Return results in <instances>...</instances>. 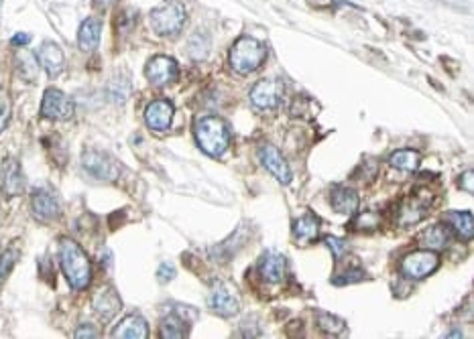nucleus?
<instances>
[{"label":"nucleus","instance_id":"nucleus-1","mask_svg":"<svg viewBox=\"0 0 474 339\" xmlns=\"http://www.w3.org/2000/svg\"><path fill=\"white\" fill-rule=\"evenodd\" d=\"M59 258H61V268L72 285V289L81 291L90 285L92 280V264L88 260L86 252L79 248L74 240H61L59 244Z\"/></svg>","mask_w":474,"mask_h":339},{"label":"nucleus","instance_id":"nucleus-2","mask_svg":"<svg viewBox=\"0 0 474 339\" xmlns=\"http://www.w3.org/2000/svg\"><path fill=\"white\" fill-rule=\"evenodd\" d=\"M196 141L199 149L210 156H222L228 143H230V130L228 124L218 116H206L196 122Z\"/></svg>","mask_w":474,"mask_h":339},{"label":"nucleus","instance_id":"nucleus-3","mask_svg":"<svg viewBox=\"0 0 474 339\" xmlns=\"http://www.w3.org/2000/svg\"><path fill=\"white\" fill-rule=\"evenodd\" d=\"M265 57H267V49L261 41L253 37H240L230 49V68L240 76H248L263 65Z\"/></svg>","mask_w":474,"mask_h":339},{"label":"nucleus","instance_id":"nucleus-4","mask_svg":"<svg viewBox=\"0 0 474 339\" xmlns=\"http://www.w3.org/2000/svg\"><path fill=\"white\" fill-rule=\"evenodd\" d=\"M151 27L159 35H175L186 25V8L177 0H165L149 14Z\"/></svg>","mask_w":474,"mask_h":339},{"label":"nucleus","instance_id":"nucleus-5","mask_svg":"<svg viewBox=\"0 0 474 339\" xmlns=\"http://www.w3.org/2000/svg\"><path fill=\"white\" fill-rule=\"evenodd\" d=\"M432 203H434L432 191H428V189H415L399 205V209H397V226L409 227L419 224L426 218V214H428V209H430Z\"/></svg>","mask_w":474,"mask_h":339},{"label":"nucleus","instance_id":"nucleus-6","mask_svg":"<svg viewBox=\"0 0 474 339\" xmlns=\"http://www.w3.org/2000/svg\"><path fill=\"white\" fill-rule=\"evenodd\" d=\"M437 266H440V256L435 254L434 250L422 248V250L409 252V254L401 260V272H403L405 278L419 280V278L430 276Z\"/></svg>","mask_w":474,"mask_h":339},{"label":"nucleus","instance_id":"nucleus-7","mask_svg":"<svg viewBox=\"0 0 474 339\" xmlns=\"http://www.w3.org/2000/svg\"><path fill=\"white\" fill-rule=\"evenodd\" d=\"M81 167L86 169V173L94 179L100 181H115L119 175V167L117 163L100 151H86L81 156Z\"/></svg>","mask_w":474,"mask_h":339},{"label":"nucleus","instance_id":"nucleus-8","mask_svg":"<svg viewBox=\"0 0 474 339\" xmlns=\"http://www.w3.org/2000/svg\"><path fill=\"white\" fill-rule=\"evenodd\" d=\"M41 114L51 120H70L74 116V102L61 90H47L41 102Z\"/></svg>","mask_w":474,"mask_h":339},{"label":"nucleus","instance_id":"nucleus-9","mask_svg":"<svg viewBox=\"0 0 474 339\" xmlns=\"http://www.w3.org/2000/svg\"><path fill=\"white\" fill-rule=\"evenodd\" d=\"M283 96V85L275 79H263L250 90V104L257 110H273Z\"/></svg>","mask_w":474,"mask_h":339},{"label":"nucleus","instance_id":"nucleus-10","mask_svg":"<svg viewBox=\"0 0 474 339\" xmlns=\"http://www.w3.org/2000/svg\"><path fill=\"white\" fill-rule=\"evenodd\" d=\"M208 302H210L212 311L218 313L220 317H235L240 311V302H238L237 295L224 282H214Z\"/></svg>","mask_w":474,"mask_h":339},{"label":"nucleus","instance_id":"nucleus-11","mask_svg":"<svg viewBox=\"0 0 474 339\" xmlns=\"http://www.w3.org/2000/svg\"><path fill=\"white\" fill-rule=\"evenodd\" d=\"M31 212H33V218L39 222H53L61 214L59 199L49 189H37L31 199Z\"/></svg>","mask_w":474,"mask_h":339},{"label":"nucleus","instance_id":"nucleus-12","mask_svg":"<svg viewBox=\"0 0 474 339\" xmlns=\"http://www.w3.org/2000/svg\"><path fill=\"white\" fill-rule=\"evenodd\" d=\"M0 187L6 197L21 195L25 191V177L21 171V163L17 158H4L0 167Z\"/></svg>","mask_w":474,"mask_h":339},{"label":"nucleus","instance_id":"nucleus-13","mask_svg":"<svg viewBox=\"0 0 474 339\" xmlns=\"http://www.w3.org/2000/svg\"><path fill=\"white\" fill-rule=\"evenodd\" d=\"M145 76H147V79H149L153 85H167V83H171V81L177 79L179 70H177V63H175L171 57L157 55V57H153V59L147 63Z\"/></svg>","mask_w":474,"mask_h":339},{"label":"nucleus","instance_id":"nucleus-14","mask_svg":"<svg viewBox=\"0 0 474 339\" xmlns=\"http://www.w3.org/2000/svg\"><path fill=\"white\" fill-rule=\"evenodd\" d=\"M259 156H261L263 167L275 177L281 185H289V183H291V169H289V163L283 158V154L277 151L273 145H265V147L259 151Z\"/></svg>","mask_w":474,"mask_h":339},{"label":"nucleus","instance_id":"nucleus-15","mask_svg":"<svg viewBox=\"0 0 474 339\" xmlns=\"http://www.w3.org/2000/svg\"><path fill=\"white\" fill-rule=\"evenodd\" d=\"M92 309L102 321H110V319H115V315L120 313L122 301L112 287H102L92 299Z\"/></svg>","mask_w":474,"mask_h":339},{"label":"nucleus","instance_id":"nucleus-16","mask_svg":"<svg viewBox=\"0 0 474 339\" xmlns=\"http://www.w3.org/2000/svg\"><path fill=\"white\" fill-rule=\"evenodd\" d=\"M173 120V104L169 100H155L145 110V122L151 130L165 132Z\"/></svg>","mask_w":474,"mask_h":339},{"label":"nucleus","instance_id":"nucleus-17","mask_svg":"<svg viewBox=\"0 0 474 339\" xmlns=\"http://www.w3.org/2000/svg\"><path fill=\"white\" fill-rule=\"evenodd\" d=\"M37 61L39 65L49 74L51 77L59 76L66 68V57L59 45L55 43H43L37 51Z\"/></svg>","mask_w":474,"mask_h":339},{"label":"nucleus","instance_id":"nucleus-18","mask_svg":"<svg viewBox=\"0 0 474 339\" xmlns=\"http://www.w3.org/2000/svg\"><path fill=\"white\" fill-rule=\"evenodd\" d=\"M259 272L261 276L271 282V285H279L285 280V274H287V263L281 254H277L273 250L265 252L259 260Z\"/></svg>","mask_w":474,"mask_h":339},{"label":"nucleus","instance_id":"nucleus-19","mask_svg":"<svg viewBox=\"0 0 474 339\" xmlns=\"http://www.w3.org/2000/svg\"><path fill=\"white\" fill-rule=\"evenodd\" d=\"M330 203H332L334 212L344 214V216H355L358 212V205H360V197H358L355 189L336 187L332 189Z\"/></svg>","mask_w":474,"mask_h":339},{"label":"nucleus","instance_id":"nucleus-20","mask_svg":"<svg viewBox=\"0 0 474 339\" xmlns=\"http://www.w3.org/2000/svg\"><path fill=\"white\" fill-rule=\"evenodd\" d=\"M149 336V325L141 315H130L120 321L117 329L112 331V338L119 339H145Z\"/></svg>","mask_w":474,"mask_h":339},{"label":"nucleus","instance_id":"nucleus-21","mask_svg":"<svg viewBox=\"0 0 474 339\" xmlns=\"http://www.w3.org/2000/svg\"><path fill=\"white\" fill-rule=\"evenodd\" d=\"M450 240H452V232L444 226V224H435V226L428 227V229L419 236L422 248H426V250H434V252L448 248Z\"/></svg>","mask_w":474,"mask_h":339},{"label":"nucleus","instance_id":"nucleus-22","mask_svg":"<svg viewBox=\"0 0 474 339\" xmlns=\"http://www.w3.org/2000/svg\"><path fill=\"white\" fill-rule=\"evenodd\" d=\"M100 33H102V23L96 17H90L81 23L78 33V45L83 51H94L100 43Z\"/></svg>","mask_w":474,"mask_h":339},{"label":"nucleus","instance_id":"nucleus-23","mask_svg":"<svg viewBox=\"0 0 474 339\" xmlns=\"http://www.w3.org/2000/svg\"><path fill=\"white\" fill-rule=\"evenodd\" d=\"M317 232H319V220L314 214H306L293 222V234H295V240L299 244H308V242L316 240Z\"/></svg>","mask_w":474,"mask_h":339},{"label":"nucleus","instance_id":"nucleus-24","mask_svg":"<svg viewBox=\"0 0 474 339\" xmlns=\"http://www.w3.org/2000/svg\"><path fill=\"white\" fill-rule=\"evenodd\" d=\"M188 321L175 311V313H169L163 323H161V336L165 339H179V338H188Z\"/></svg>","mask_w":474,"mask_h":339},{"label":"nucleus","instance_id":"nucleus-25","mask_svg":"<svg viewBox=\"0 0 474 339\" xmlns=\"http://www.w3.org/2000/svg\"><path fill=\"white\" fill-rule=\"evenodd\" d=\"M446 218L452 222L454 232L458 234V238H460V240H464V242L473 240L474 224H473V214H471V212H450Z\"/></svg>","mask_w":474,"mask_h":339},{"label":"nucleus","instance_id":"nucleus-26","mask_svg":"<svg viewBox=\"0 0 474 339\" xmlns=\"http://www.w3.org/2000/svg\"><path fill=\"white\" fill-rule=\"evenodd\" d=\"M389 163L399 171H415L419 167V152L413 149H401L391 154Z\"/></svg>","mask_w":474,"mask_h":339},{"label":"nucleus","instance_id":"nucleus-27","mask_svg":"<svg viewBox=\"0 0 474 339\" xmlns=\"http://www.w3.org/2000/svg\"><path fill=\"white\" fill-rule=\"evenodd\" d=\"M130 90H132L130 79L124 76V74H119V76L112 77V81H110V85H108V98H110L112 102H117V104H122V102H126V98L130 96Z\"/></svg>","mask_w":474,"mask_h":339},{"label":"nucleus","instance_id":"nucleus-28","mask_svg":"<svg viewBox=\"0 0 474 339\" xmlns=\"http://www.w3.org/2000/svg\"><path fill=\"white\" fill-rule=\"evenodd\" d=\"M316 319H317L319 329H322V331H326L328 336H342V333H344V329H346V323H344L340 317L332 315V313L317 311Z\"/></svg>","mask_w":474,"mask_h":339},{"label":"nucleus","instance_id":"nucleus-29","mask_svg":"<svg viewBox=\"0 0 474 339\" xmlns=\"http://www.w3.org/2000/svg\"><path fill=\"white\" fill-rule=\"evenodd\" d=\"M188 53L192 59H204L210 53V37L206 33L192 35L190 43H188Z\"/></svg>","mask_w":474,"mask_h":339},{"label":"nucleus","instance_id":"nucleus-30","mask_svg":"<svg viewBox=\"0 0 474 339\" xmlns=\"http://www.w3.org/2000/svg\"><path fill=\"white\" fill-rule=\"evenodd\" d=\"M35 59H37V57L31 55V53L19 55V59H17V63H19V74L25 77V79H35V77H37L39 65H37Z\"/></svg>","mask_w":474,"mask_h":339},{"label":"nucleus","instance_id":"nucleus-31","mask_svg":"<svg viewBox=\"0 0 474 339\" xmlns=\"http://www.w3.org/2000/svg\"><path fill=\"white\" fill-rule=\"evenodd\" d=\"M17 258H19V252L17 250H6L0 254V282L6 280V276L12 272L14 264H17Z\"/></svg>","mask_w":474,"mask_h":339},{"label":"nucleus","instance_id":"nucleus-32","mask_svg":"<svg viewBox=\"0 0 474 339\" xmlns=\"http://www.w3.org/2000/svg\"><path fill=\"white\" fill-rule=\"evenodd\" d=\"M366 278V274L360 270V268H348L346 272H342L338 278H334V282L336 285H353V282H360V280H364Z\"/></svg>","mask_w":474,"mask_h":339},{"label":"nucleus","instance_id":"nucleus-33","mask_svg":"<svg viewBox=\"0 0 474 339\" xmlns=\"http://www.w3.org/2000/svg\"><path fill=\"white\" fill-rule=\"evenodd\" d=\"M355 226L356 229H358V227H360V229H375V227L379 226V216H377L375 212H364V214H360V216L356 218Z\"/></svg>","mask_w":474,"mask_h":339},{"label":"nucleus","instance_id":"nucleus-34","mask_svg":"<svg viewBox=\"0 0 474 339\" xmlns=\"http://www.w3.org/2000/svg\"><path fill=\"white\" fill-rule=\"evenodd\" d=\"M326 244H328V246H330V250L334 252V258H336V260H340V258L348 252L346 242H344V240H340V238L328 236V238H326Z\"/></svg>","mask_w":474,"mask_h":339},{"label":"nucleus","instance_id":"nucleus-35","mask_svg":"<svg viewBox=\"0 0 474 339\" xmlns=\"http://www.w3.org/2000/svg\"><path fill=\"white\" fill-rule=\"evenodd\" d=\"M10 110H12V106H10V100H8V96H0V132L6 128V124H8V120H10Z\"/></svg>","mask_w":474,"mask_h":339},{"label":"nucleus","instance_id":"nucleus-36","mask_svg":"<svg viewBox=\"0 0 474 339\" xmlns=\"http://www.w3.org/2000/svg\"><path fill=\"white\" fill-rule=\"evenodd\" d=\"M175 278V266L171 263H163L161 266H159L157 270V280L159 282H163V285H167V282H171Z\"/></svg>","mask_w":474,"mask_h":339},{"label":"nucleus","instance_id":"nucleus-37","mask_svg":"<svg viewBox=\"0 0 474 339\" xmlns=\"http://www.w3.org/2000/svg\"><path fill=\"white\" fill-rule=\"evenodd\" d=\"M474 173L473 171H466V173H462L460 175V179H458V187L462 189V191H466V193H473L474 191Z\"/></svg>","mask_w":474,"mask_h":339},{"label":"nucleus","instance_id":"nucleus-38","mask_svg":"<svg viewBox=\"0 0 474 339\" xmlns=\"http://www.w3.org/2000/svg\"><path fill=\"white\" fill-rule=\"evenodd\" d=\"M100 336V331L98 329H94V327H90V325H81L78 331H76V338H98Z\"/></svg>","mask_w":474,"mask_h":339},{"label":"nucleus","instance_id":"nucleus-39","mask_svg":"<svg viewBox=\"0 0 474 339\" xmlns=\"http://www.w3.org/2000/svg\"><path fill=\"white\" fill-rule=\"evenodd\" d=\"M10 43H12L14 47H25V45L31 43V35H27V33H17L14 37L10 39Z\"/></svg>","mask_w":474,"mask_h":339},{"label":"nucleus","instance_id":"nucleus-40","mask_svg":"<svg viewBox=\"0 0 474 339\" xmlns=\"http://www.w3.org/2000/svg\"><path fill=\"white\" fill-rule=\"evenodd\" d=\"M0 6H2V0H0Z\"/></svg>","mask_w":474,"mask_h":339}]
</instances>
